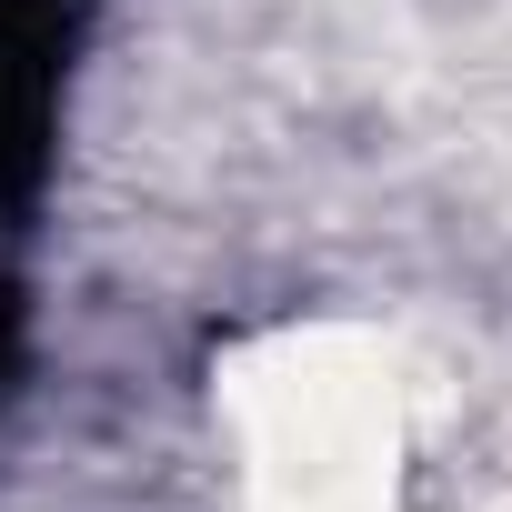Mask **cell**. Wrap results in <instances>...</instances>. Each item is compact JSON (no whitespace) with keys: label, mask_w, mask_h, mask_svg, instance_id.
Listing matches in <instances>:
<instances>
[{"label":"cell","mask_w":512,"mask_h":512,"mask_svg":"<svg viewBox=\"0 0 512 512\" xmlns=\"http://www.w3.org/2000/svg\"><path fill=\"white\" fill-rule=\"evenodd\" d=\"M262 512H392V372L332 332H292L241 382Z\"/></svg>","instance_id":"obj_1"}]
</instances>
